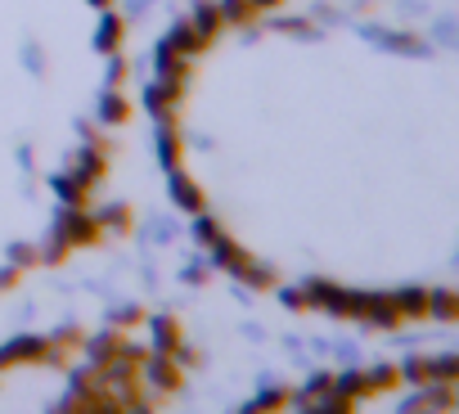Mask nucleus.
<instances>
[{"label":"nucleus","mask_w":459,"mask_h":414,"mask_svg":"<svg viewBox=\"0 0 459 414\" xmlns=\"http://www.w3.org/2000/svg\"><path fill=\"white\" fill-rule=\"evenodd\" d=\"M302 289H307V298H311L316 311H329L338 320H360L365 289H347V284H333V280H307Z\"/></svg>","instance_id":"nucleus-1"},{"label":"nucleus","mask_w":459,"mask_h":414,"mask_svg":"<svg viewBox=\"0 0 459 414\" xmlns=\"http://www.w3.org/2000/svg\"><path fill=\"white\" fill-rule=\"evenodd\" d=\"M140 378H144V387L153 392V401H167V396H176V392L185 387V369L176 365L171 351H144Z\"/></svg>","instance_id":"nucleus-2"},{"label":"nucleus","mask_w":459,"mask_h":414,"mask_svg":"<svg viewBox=\"0 0 459 414\" xmlns=\"http://www.w3.org/2000/svg\"><path fill=\"white\" fill-rule=\"evenodd\" d=\"M55 235H59V239H68L73 248H95V244L104 239V230H100V221H95L91 207H59V217H55Z\"/></svg>","instance_id":"nucleus-3"},{"label":"nucleus","mask_w":459,"mask_h":414,"mask_svg":"<svg viewBox=\"0 0 459 414\" xmlns=\"http://www.w3.org/2000/svg\"><path fill=\"white\" fill-rule=\"evenodd\" d=\"M50 356V338H37V333H23V338H10L0 347V369H19V365H46Z\"/></svg>","instance_id":"nucleus-4"},{"label":"nucleus","mask_w":459,"mask_h":414,"mask_svg":"<svg viewBox=\"0 0 459 414\" xmlns=\"http://www.w3.org/2000/svg\"><path fill=\"white\" fill-rule=\"evenodd\" d=\"M167 194H171V203L180 207V212H203L207 207V194H203V185L185 171V167H167Z\"/></svg>","instance_id":"nucleus-5"},{"label":"nucleus","mask_w":459,"mask_h":414,"mask_svg":"<svg viewBox=\"0 0 459 414\" xmlns=\"http://www.w3.org/2000/svg\"><path fill=\"white\" fill-rule=\"evenodd\" d=\"M73 176H77L82 185H91V189H95V185L108 176V140H86V144H82V153H77Z\"/></svg>","instance_id":"nucleus-6"},{"label":"nucleus","mask_w":459,"mask_h":414,"mask_svg":"<svg viewBox=\"0 0 459 414\" xmlns=\"http://www.w3.org/2000/svg\"><path fill=\"white\" fill-rule=\"evenodd\" d=\"M360 324H365V329H383V333H392V329H401L405 320H401V311H396L392 293H365Z\"/></svg>","instance_id":"nucleus-7"},{"label":"nucleus","mask_w":459,"mask_h":414,"mask_svg":"<svg viewBox=\"0 0 459 414\" xmlns=\"http://www.w3.org/2000/svg\"><path fill=\"white\" fill-rule=\"evenodd\" d=\"M144 324H149V351H176V347L185 342V324H180V315H171V311L144 315Z\"/></svg>","instance_id":"nucleus-8"},{"label":"nucleus","mask_w":459,"mask_h":414,"mask_svg":"<svg viewBox=\"0 0 459 414\" xmlns=\"http://www.w3.org/2000/svg\"><path fill=\"white\" fill-rule=\"evenodd\" d=\"M185 99V86H171V82H153V86H144V95H140V104H144V113L149 117H176V104Z\"/></svg>","instance_id":"nucleus-9"},{"label":"nucleus","mask_w":459,"mask_h":414,"mask_svg":"<svg viewBox=\"0 0 459 414\" xmlns=\"http://www.w3.org/2000/svg\"><path fill=\"white\" fill-rule=\"evenodd\" d=\"M401 410H455V383H419Z\"/></svg>","instance_id":"nucleus-10"},{"label":"nucleus","mask_w":459,"mask_h":414,"mask_svg":"<svg viewBox=\"0 0 459 414\" xmlns=\"http://www.w3.org/2000/svg\"><path fill=\"white\" fill-rule=\"evenodd\" d=\"M122 338H126V333L108 324V329H100V333H86L82 351H86V360H91L95 369H104V365H108V360L117 356V351H122Z\"/></svg>","instance_id":"nucleus-11"},{"label":"nucleus","mask_w":459,"mask_h":414,"mask_svg":"<svg viewBox=\"0 0 459 414\" xmlns=\"http://www.w3.org/2000/svg\"><path fill=\"white\" fill-rule=\"evenodd\" d=\"M207 253H212V266H216V271H225V275H239V271L253 262V253H248L239 239H230V235H225V239H216Z\"/></svg>","instance_id":"nucleus-12"},{"label":"nucleus","mask_w":459,"mask_h":414,"mask_svg":"<svg viewBox=\"0 0 459 414\" xmlns=\"http://www.w3.org/2000/svg\"><path fill=\"white\" fill-rule=\"evenodd\" d=\"M122 41H126V19L113 14V5H108V10L100 14V28H95V50H100V55H117Z\"/></svg>","instance_id":"nucleus-13"},{"label":"nucleus","mask_w":459,"mask_h":414,"mask_svg":"<svg viewBox=\"0 0 459 414\" xmlns=\"http://www.w3.org/2000/svg\"><path fill=\"white\" fill-rule=\"evenodd\" d=\"M162 46H167V50H176L180 59H203V55L212 50V46H207V41H203V37L189 28V23H176V28L162 37Z\"/></svg>","instance_id":"nucleus-14"},{"label":"nucleus","mask_w":459,"mask_h":414,"mask_svg":"<svg viewBox=\"0 0 459 414\" xmlns=\"http://www.w3.org/2000/svg\"><path fill=\"white\" fill-rule=\"evenodd\" d=\"M180 158H185V135H180L176 117H162L158 122V162L162 167H180Z\"/></svg>","instance_id":"nucleus-15"},{"label":"nucleus","mask_w":459,"mask_h":414,"mask_svg":"<svg viewBox=\"0 0 459 414\" xmlns=\"http://www.w3.org/2000/svg\"><path fill=\"white\" fill-rule=\"evenodd\" d=\"M95 221H100L104 235H131L135 230V217H131L126 203H100L95 207Z\"/></svg>","instance_id":"nucleus-16"},{"label":"nucleus","mask_w":459,"mask_h":414,"mask_svg":"<svg viewBox=\"0 0 459 414\" xmlns=\"http://www.w3.org/2000/svg\"><path fill=\"white\" fill-rule=\"evenodd\" d=\"M329 392L347 396L351 405H360V401H374V392H369V378H365V369H342V374H333Z\"/></svg>","instance_id":"nucleus-17"},{"label":"nucleus","mask_w":459,"mask_h":414,"mask_svg":"<svg viewBox=\"0 0 459 414\" xmlns=\"http://www.w3.org/2000/svg\"><path fill=\"white\" fill-rule=\"evenodd\" d=\"M131 113H135V104H131L122 91H113V86H108V91L100 95V122H104V126H126V122H131Z\"/></svg>","instance_id":"nucleus-18"},{"label":"nucleus","mask_w":459,"mask_h":414,"mask_svg":"<svg viewBox=\"0 0 459 414\" xmlns=\"http://www.w3.org/2000/svg\"><path fill=\"white\" fill-rule=\"evenodd\" d=\"M392 302H396L401 320H428V289H419V284L392 289Z\"/></svg>","instance_id":"nucleus-19"},{"label":"nucleus","mask_w":459,"mask_h":414,"mask_svg":"<svg viewBox=\"0 0 459 414\" xmlns=\"http://www.w3.org/2000/svg\"><path fill=\"white\" fill-rule=\"evenodd\" d=\"M189 28L212 46L216 37H221V28H225V19H221V10H216V0H198L194 5V19H189Z\"/></svg>","instance_id":"nucleus-20"},{"label":"nucleus","mask_w":459,"mask_h":414,"mask_svg":"<svg viewBox=\"0 0 459 414\" xmlns=\"http://www.w3.org/2000/svg\"><path fill=\"white\" fill-rule=\"evenodd\" d=\"M50 189L59 194L64 207H91V185H82L73 171H59V176L50 180Z\"/></svg>","instance_id":"nucleus-21"},{"label":"nucleus","mask_w":459,"mask_h":414,"mask_svg":"<svg viewBox=\"0 0 459 414\" xmlns=\"http://www.w3.org/2000/svg\"><path fill=\"white\" fill-rule=\"evenodd\" d=\"M329 383H333V369H316V374L307 378V387L289 396V405H298V410H316V401L329 392Z\"/></svg>","instance_id":"nucleus-22"},{"label":"nucleus","mask_w":459,"mask_h":414,"mask_svg":"<svg viewBox=\"0 0 459 414\" xmlns=\"http://www.w3.org/2000/svg\"><path fill=\"white\" fill-rule=\"evenodd\" d=\"M428 315L455 324L459 320V293L455 289H428Z\"/></svg>","instance_id":"nucleus-23"},{"label":"nucleus","mask_w":459,"mask_h":414,"mask_svg":"<svg viewBox=\"0 0 459 414\" xmlns=\"http://www.w3.org/2000/svg\"><path fill=\"white\" fill-rule=\"evenodd\" d=\"M216 10H221L225 28H248V23H257V14H262L253 0H216Z\"/></svg>","instance_id":"nucleus-24"},{"label":"nucleus","mask_w":459,"mask_h":414,"mask_svg":"<svg viewBox=\"0 0 459 414\" xmlns=\"http://www.w3.org/2000/svg\"><path fill=\"white\" fill-rule=\"evenodd\" d=\"M235 280H239L244 289H253V293H271V289H275V271H271V266H262L257 257H253V262H248Z\"/></svg>","instance_id":"nucleus-25"},{"label":"nucleus","mask_w":459,"mask_h":414,"mask_svg":"<svg viewBox=\"0 0 459 414\" xmlns=\"http://www.w3.org/2000/svg\"><path fill=\"white\" fill-rule=\"evenodd\" d=\"M365 378H369V392L374 396H387V392L401 387V369L396 365H374V369H365Z\"/></svg>","instance_id":"nucleus-26"},{"label":"nucleus","mask_w":459,"mask_h":414,"mask_svg":"<svg viewBox=\"0 0 459 414\" xmlns=\"http://www.w3.org/2000/svg\"><path fill=\"white\" fill-rule=\"evenodd\" d=\"M194 239H198L203 248H212L216 239H225V226L207 212V207H203V212H194Z\"/></svg>","instance_id":"nucleus-27"},{"label":"nucleus","mask_w":459,"mask_h":414,"mask_svg":"<svg viewBox=\"0 0 459 414\" xmlns=\"http://www.w3.org/2000/svg\"><path fill=\"white\" fill-rule=\"evenodd\" d=\"M289 396H293V392H289V387L280 383V387H266V392H257V396L248 401V410H253V414H266V410H284V405H289Z\"/></svg>","instance_id":"nucleus-28"},{"label":"nucleus","mask_w":459,"mask_h":414,"mask_svg":"<svg viewBox=\"0 0 459 414\" xmlns=\"http://www.w3.org/2000/svg\"><path fill=\"white\" fill-rule=\"evenodd\" d=\"M428 369H432V383H459V356L455 351L428 356Z\"/></svg>","instance_id":"nucleus-29"},{"label":"nucleus","mask_w":459,"mask_h":414,"mask_svg":"<svg viewBox=\"0 0 459 414\" xmlns=\"http://www.w3.org/2000/svg\"><path fill=\"white\" fill-rule=\"evenodd\" d=\"M396 369H401V383H410V387H419V383H432L428 356H410V360H401Z\"/></svg>","instance_id":"nucleus-30"},{"label":"nucleus","mask_w":459,"mask_h":414,"mask_svg":"<svg viewBox=\"0 0 459 414\" xmlns=\"http://www.w3.org/2000/svg\"><path fill=\"white\" fill-rule=\"evenodd\" d=\"M41 253V266H64L68 257H73V244L68 239H59V235H50V244L46 248H37Z\"/></svg>","instance_id":"nucleus-31"},{"label":"nucleus","mask_w":459,"mask_h":414,"mask_svg":"<svg viewBox=\"0 0 459 414\" xmlns=\"http://www.w3.org/2000/svg\"><path fill=\"white\" fill-rule=\"evenodd\" d=\"M383 46H392V50H401V55H423V50H428L414 32H383Z\"/></svg>","instance_id":"nucleus-32"},{"label":"nucleus","mask_w":459,"mask_h":414,"mask_svg":"<svg viewBox=\"0 0 459 414\" xmlns=\"http://www.w3.org/2000/svg\"><path fill=\"white\" fill-rule=\"evenodd\" d=\"M10 266H19L23 275H28L32 266H41V253H37V244H10Z\"/></svg>","instance_id":"nucleus-33"},{"label":"nucleus","mask_w":459,"mask_h":414,"mask_svg":"<svg viewBox=\"0 0 459 414\" xmlns=\"http://www.w3.org/2000/svg\"><path fill=\"white\" fill-rule=\"evenodd\" d=\"M108 324H113V329H122V333H126V329H135V324H144V306H140V302H131V306H117V311H113V320H108Z\"/></svg>","instance_id":"nucleus-34"},{"label":"nucleus","mask_w":459,"mask_h":414,"mask_svg":"<svg viewBox=\"0 0 459 414\" xmlns=\"http://www.w3.org/2000/svg\"><path fill=\"white\" fill-rule=\"evenodd\" d=\"M50 342H55V347H64V351H77V347L86 342V329H82V324H68V329L50 333Z\"/></svg>","instance_id":"nucleus-35"},{"label":"nucleus","mask_w":459,"mask_h":414,"mask_svg":"<svg viewBox=\"0 0 459 414\" xmlns=\"http://www.w3.org/2000/svg\"><path fill=\"white\" fill-rule=\"evenodd\" d=\"M108 59H113V64H108V86H113V91H122V86H126V77H131V64L122 59V50H117V55H108Z\"/></svg>","instance_id":"nucleus-36"},{"label":"nucleus","mask_w":459,"mask_h":414,"mask_svg":"<svg viewBox=\"0 0 459 414\" xmlns=\"http://www.w3.org/2000/svg\"><path fill=\"white\" fill-rule=\"evenodd\" d=\"M171 356H176V365H180V369H185V374H189V369H198V365H203V351H198V347H189V342H180V347H176V351H171Z\"/></svg>","instance_id":"nucleus-37"},{"label":"nucleus","mask_w":459,"mask_h":414,"mask_svg":"<svg viewBox=\"0 0 459 414\" xmlns=\"http://www.w3.org/2000/svg\"><path fill=\"white\" fill-rule=\"evenodd\" d=\"M280 302H284L289 311H311V298H307V289H280Z\"/></svg>","instance_id":"nucleus-38"},{"label":"nucleus","mask_w":459,"mask_h":414,"mask_svg":"<svg viewBox=\"0 0 459 414\" xmlns=\"http://www.w3.org/2000/svg\"><path fill=\"white\" fill-rule=\"evenodd\" d=\"M275 28H280V32H289V37H311V32H316L307 19H280Z\"/></svg>","instance_id":"nucleus-39"},{"label":"nucleus","mask_w":459,"mask_h":414,"mask_svg":"<svg viewBox=\"0 0 459 414\" xmlns=\"http://www.w3.org/2000/svg\"><path fill=\"white\" fill-rule=\"evenodd\" d=\"M19 280H23V271H19V266H5V271H0V293L19 289Z\"/></svg>","instance_id":"nucleus-40"},{"label":"nucleus","mask_w":459,"mask_h":414,"mask_svg":"<svg viewBox=\"0 0 459 414\" xmlns=\"http://www.w3.org/2000/svg\"><path fill=\"white\" fill-rule=\"evenodd\" d=\"M253 5H257L262 14H271V10H280V5H284V0H253Z\"/></svg>","instance_id":"nucleus-41"},{"label":"nucleus","mask_w":459,"mask_h":414,"mask_svg":"<svg viewBox=\"0 0 459 414\" xmlns=\"http://www.w3.org/2000/svg\"><path fill=\"white\" fill-rule=\"evenodd\" d=\"M86 5H95V10H108V5H113V0H86Z\"/></svg>","instance_id":"nucleus-42"}]
</instances>
